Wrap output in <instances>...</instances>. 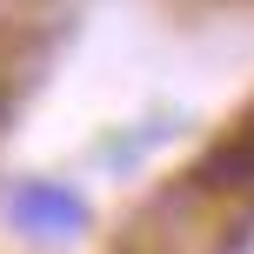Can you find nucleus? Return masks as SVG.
I'll return each mask as SVG.
<instances>
[{"mask_svg":"<svg viewBox=\"0 0 254 254\" xmlns=\"http://www.w3.org/2000/svg\"><path fill=\"white\" fill-rule=\"evenodd\" d=\"M13 221H20L27 234L67 241V234L87 228V201H80L74 188H54V181H27V188H13Z\"/></svg>","mask_w":254,"mask_h":254,"instance_id":"1","label":"nucleus"}]
</instances>
